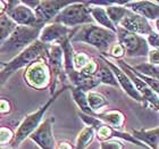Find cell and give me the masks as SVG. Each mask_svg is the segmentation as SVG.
<instances>
[{
	"label": "cell",
	"instance_id": "cell-1",
	"mask_svg": "<svg viewBox=\"0 0 159 149\" xmlns=\"http://www.w3.org/2000/svg\"><path fill=\"white\" fill-rule=\"evenodd\" d=\"M70 42H83L90 44V46L100 50L102 53V56H106L110 47L113 46L114 43H116L117 40L116 33L92 23L80 26L76 33L74 34L70 40Z\"/></svg>",
	"mask_w": 159,
	"mask_h": 149
},
{
	"label": "cell",
	"instance_id": "cell-2",
	"mask_svg": "<svg viewBox=\"0 0 159 149\" xmlns=\"http://www.w3.org/2000/svg\"><path fill=\"white\" fill-rule=\"evenodd\" d=\"M47 50H48V46L37 40L17 56L8 62H3V66L0 71V86H2L7 82V80L16 71L25 68L37 59L47 58Z\"/></svg>",
	"mask_w": 159,
	"mask_h": 149
},
{
	"label": "cell",
	"instance_id": "cell-3",
	"mask_svg": "<svg viewBox=\"0 0 159 149\" xmlns=\"http://www.w3.org/2000/svg\"><path fill=\"white\" fill-rule=\"evenodd\" d=\"M70 89V84L68 86H60L59 89H57L55 91V93L51 95L49 99L47 100L46 103L43 104L42 106H40L35 112L30 113L29 115H26L24 117V119L22 121L17 130L15 131V138H14V141L11 143V148L18 149V146H20V142H23L24 140L27 139L30 134L33 132L34 130L37 129L38 126L41 124L43 119V116L46 115V113L48 112L51 105H52L55 101L57 100V98L63 95L65 92V90Z\"/></svg>",
	"mask_w": 159,
	"mask_h": 149
},
{
	"label": "cell",
	"instance_id": "cell-4",
	"mask_svg": "<svg viewBox=\"0 0 159 149\" xmlns=\"http://www.w3.org/2000/svg\"><path fill=\"white\" fill-rule=\"evenodd\" d=\"M43 26H16L9 38L0 46V55L9 57V60L35 42Z\"/></svg>",
	"mask_w": 159,
	"mask_h": 149
},
{
	"label": "cell",
	"instance_id": "cell-5",
	"mask_svg": "<svg viewBox=\"0 0 159 149\" xmlns=\"http://www.w3.org/2000/svg\"><path fill=\"white\" fill-rule=\"evenodd\" d=\"M70 29H76L86 24H92L93 20L89 12V6L83 2H72L57 14L51 21Z\"/></svg>",
	"mask_w": 159,
	"mask_h": 149
},
{
	"label": "cell",
	"instance_id": "cell-6",
	"mask_svg": "<svg viewBox=\"0 0 159 149\" xmlns=\"http://www.w3.org/2000/svg\"><path fill=\"white\" fill-rule=\"evenodd\" d=\"M24 82L34 90H46L51 84V72L47 58H40L25 67Z\"/></svg>",
	"mask_w": 159,
	"mask_h": 149
},
{
	"label": "cell",
	"instance_id": "cell-7",
	"mask_svg": "<svg viewBox=\"0 0 159 149\" xmlns=\"http://www.w3.org/2000/svg\"><path fill=\"white\" fill-rule=\"evenodd\" d=\"M116 40L127 57H147L150 50L146 38L131 33L119 26H117L116 30Z\"/></svg>",
	"mask_w": 159,
	"mask_h": 149
},
{
	"label": "cell",
	"instance_id": "cell-8",
	"mask_svg": "<svg viewBox=\"0 0 159 149\" xmlns=\"http://www.w3.org/2000/svg\"><path fill=\"white\" fill-rule=\"evenodd\" d=\"M77 29L79 27L70 29L61 24L50 22V23L43 25V27L40 31L38 40L47 46H53V44L60 46L67 40H72L73 35L76 33Z\"/></svg>",
	"mask_w": 159,
	"mask_h": 149
},
{
	"label": "cell",
	"instance_id": "cell-9",
	"mask_svg": "<svg viewBox=\"0 0 159 149\" xmlns=\"http://www.w3.org/2000/svg\"><path fill=\"white\" fill-rule=\"evenodd\" d=\"M7 12L6 15L16 24L17 26H29L35 27L38 25L37 16L30 7L24 5L22 0H13L6 1Z\"/></svg>",
	"mask_w": 159,
	"mask_h": 149
},
{
	"label": "cell",
	"instance_id": "cell-10",
	"mask_svg": "<svg viewBox=\"0 0 159 149\" xmlns=\"http://www.w3.org/2000/svg\"><path fill=\"white\" fill-rule=\"evenodd\" d=\"M113 60V59H110ZM114 62V60H113ZM114 63L116 64L117 66L120 68V70L124 72V73L126 74V75L129 76V80L132 81L133 86H135L136 91L140 93V96L142 97L143 99V105L144 106H148L150 107V108H152V109H155L156 112H158V108H159V105H158V93L153 92L152 90L150 89L149 86H147L146 83L143 82V81H141V80L138 77V76H135L134 74L131 72V71L126 67L125 65V62L123 59H118V60H115Z\"/></svg>",
	"mask_w": 159,
	"mask_h": 149
},
{
	"label": "cell",
	"instance_id": "cell-11",
	"mask_svg": "<svg viewBox=\"0 0 159 149\" xmlns=\"http://www.w3.org/2000/svg\"><path fill=\"white\" fill-rule=\"evenodd\" d=\"M72 1H64V0H41L38 1L37 7L33 9L38 20V25L43 26L50 23L57 16L60 10H63L68 6Z\"/></svg>",
	"mask_w": 159,
	"mask_h": 149
},
{
	"label": "cell",
	"instance_id": "cell-12",
	"mask_svg": "<svg viewBox=\"0 0 159 149\" xmlns=\"http://www.w3.org/2000/svg\"><path fill=\"white\" fill-rule=\"evenodd\" d=\"M53 123L55 117L50 116L41 122L37 129L31 133L29 139L32 140L40 149H55L56 140L53 137Z\"/></svg>",
	"mask_w": 159,
	"mask_h": 149
},
{
	"label": "cell",
	"instance_id": "cell-13",
	"mask_svg": "<svg viewBox=\"0 0 159 149\" xmlns=\"http://www.w3.org/2000/svg\"><path fill=\"white\" fill-rule=\"evenodd\" d=\"M100 59L102 60L103 63H105V65H107V66L109 67V70L113 72L119 88H120L129 98H132L133 100H135V101H138V103H140V104H143L142 97L140 96V93L136 91L135 86H133L132 81L129 80V76L126 75V74L117 66L116 64L114 63L113 60H110L108 57L100 55Z\"/></svg>",
	"mask_w": 159,
	"mask_h": 149
},
{
	"label": "cell",
	"instance_id": "cell-14",
	"mask_svg": "<svg viewBox=\"0 0 159 149\" xmlns=\"http://www.w3.org/2000/svg\"><path fill=\"white\" fill-rule=\"evenodd\" d=\"M118 26L124 29L125 31H129L131 33L138 34V35H141V37H144V38L148 34L151 33L152 31H155V29L152 27V25H151V23H150L149 21L139 16V15H136V14L132 13L131 10L120 21Z\"/></svg>",
	"mask_w": 159,
	"mask_h": 149
},
{
	"label": "cell",
	"instance_id": "cell-15",
	"mask_svg": "<svg viewBox=\"0 0 159 149\" xmlns=\"http://www.w3.org/2000/svg\"><path fill=\"white\" fill-rule=\"evenodd\" d=\"M125 7L132 13L139 15L148 21H157L159 17V3L158 1H127Z\"/></svg>",
	"mask_w": 159,
	"mask_h": 149
},
{
	"label": "cell",
	"instance_id": "cell-16",
	"mask_svg": "<svg viewBox=\"0 0 159 149\" xmlns=\"http://www.w3.org/2000/svg\"><path fill=\"white\" fill-rule=\"evenodd\" d=\"M131 134L138 141L146 145L149 149L159 148V128L155 126L152 129H132Z\"/></svg>",
	"mask_w": 159,
	"mask_h": 149
},
{
	"label": "cell",
	"instance_id": "cell-17",
	"mask_svg": "<svg viewBox=\"0 0 159 149\" xmlns=\"http://www.w3.org/2000/svg\"><path fill=\"white\" fill-rule=\"evenodd\" d=\"M96 117H98L103 124L110 126L111 129L118 130V131H122L126 123V116L119 109L103 110V112L97 114Z\"/></svg>",
	"mask_w": 159,
	"mask_h": 149
},
{
	"label": "cell",
	"instance_id": "cell-18",
	"mask_svg": "<svg viewBox=\"0 0 159 149\" xmlns=\"http://www.w3.org/2000/svg\"><path fill=\"white\" fill-rule=\"evenodd\" d=\"M84 2L89 6V12L90 15L92 17L93 23L98 25L100 27H103L106 30H109L114 33H116L117 27L114 26V24L110 22L109 17L107 15L106 10H105V7L101 6H96V5H90L88 1H84Z\"/></svg>",
	"mask_w": 159,
	"mask_h": 149
},
{
	"label": "cell",
	"instance_id": "cell-19",
	"mask_svg": "<svg viewBox=\"0 0 159 149\" xmlns=\"http://www.w3.org/2000/svg\"><path fill=\"white\" fill-rule=\"evenodd\" d=\"M127 1H115L111 6L105 7L107 15L109 17L110 22L114 24V26L117 27L120 21L129 14V10L125 7V3Z\"/></svg>",
	"mask_w": 159,
	"mask_h": 149
},
{
	"label": "cell",
	"instance_id": "cell-20",
	"mask_svg": "<svg viewBox=\"0 0 159 149\" xmlns=\"http://www.w3.org/2000/svg\"><path fill=\"white\" fill-rule=\"evenodd\" d=\"M86 100L91 112L97 115L99 113L103 112L107 107L109 106V101L103 96L102 93L96 92V91H88L86 92Z\"/></svg>",
	"mask_w": 159,
	"mask_h": 149
},
{
	"label": "cell",
	"instance_id": "cell-21",
	"mask_svg": "<svg viewBox=\"0 0 159 149\" xmlns=\"http://www.w3.org/2000/svg\"><path fill=\"white\" fill-rule=\"evenodd\" d=\"M70 90L72 92V97H73L74 103L76 104V106L79 107V109L83 114L86 115H94L91 109H90L89 105H88V100H86V92L84 90L80 89V88H75V86H70Z\"/></svg>",
	"mask_w": 159,
	"mask_h": 149
},
{
	"label": "cell",
	"instance_id": "cell-22",
	"mask_svg": "<svg viewBox=\"0 0 159 149\" xmlns=\"http://www.w3.org/2000/svg\"><path fill=\"white\" fill-rule=\"evenodd\" d=\"M96 137V131L89 126H84L81 132L77 134L76 140H75V149H86L93 142Z\"/></svg>",
	"mask_w": 159,
	"mask_h": 149
},
{
	"label": "cell",
	"instance_id": "cell-23",
	"mask_svg": "<svg viewBox=\"0 0 159 149\" xmlns=\"http://www.w3.org/2000/svg\"><path fill=\"white\" fill-rule=\"evenodd\" d=\"M16 26V24L7 15L0 16V46L9 38V35L13 33Z\"/></svg>",
	"mask_w": 159,
	"mask_h": 149
},
{
	"label": "cell",
	"instance_id": "cell-24",
	"mask_svg": "<svg viewBox=\"0 0 159 149\" xmlns=\"http://www.w3.org/2000/svg\"><path fill=\"white\" fill-rule=\"evenodd\" d=\"M97 79L99 81L100 84H107V86H111L117 88L118 84H117V81L114 76L113 72L109 70V67L107 65H102V66H99L98 68V72H97Z\"/></svg>",
	"mask_w": 159,
	"mask_h": 149
},
{
	"label": "cell",
	"instance_id": "cell-25",
	"mask_svg": "<svg viewBox=\"0 0 159 149\" xmlns=\"http://www.w3.org/2000/svg\"><path fill=\"white\" fill-rule=\"evenodd\" d=\"M132 68L135 70L136 72H139L140 74H142V75L148 76V77H153V79H158L159 77V66L149 64L148 62L138 64V65H133Z\"/></svg>",
	"mask_w": 159,
	"mask_h": 149
},
{
	"label": "cell",
	"instance_id": "cell-26",
	"mask_svg": "<svg viewBox=\"0 0 159 149\" xmlns=\"http://www.w3.org/2000/svg\"><path fill=\"white\" fill-rule=\"evenodd\" d=\"M125 65H126V67H127V68H129V70L131 71L133 74H134V75L138 76L141 81H143V82L146 83L147 86H149L153 92H156V93L159 92V80L158 79H153V77H148V76H144V75H142V74H140L139 72H136L135 70H133L132 66H131L129 64L125 63Z\"/></svg>",
	"mask_w": 159,
	"mask_h": 149
},
{
	"label": "cell",
	"instance_id": "cell-27",
	"mask_svg": "<svg viewBox=\"0 0 159 149\" xmlns=\"http://www.w3.org/2000/svg\"><path fill=\"white\" fill-rule=\"evenodd\" d=\"M91 60V57L86 55L85 53H80L75 51L73 56V66L75 71H81L83 67H85L89 62Z\"/></svg>",
	"mask_w": 159,
	"mask_h": 149
},
{
	"label": "cell",
	"instance_id": "cell-28",
	"mask_svg": "<svg viewBox=\"0 0 159 149\" xmlns=\"http://www.w3.org/2000/svg\"><path fill=\"white\" fill-rule=\"evenodd\" d=\"M79 117L82 119V122L85 124V126H89V128L93 129L94 131H97L100 126L103 125V123L98 117H96V115H86V114L79 112Z\"/></svg>",
	"mask_w": 159,
	"mask_h": 149
},
{
	"label": "cell",
	"instance_id": "cell-29",
	"mask_svg": "<svg viewBox=\"0 0 159 149\" xmlns=\"http://www.w3.org/2000/svg\"><path fill=\"white\" fill-rule=\"evenodd\" d=\"M15 138V131L8 126L0 128V147L11 145Z\"/></svg>",
	"mask_w": 159,
	"mask_h": 149
},
{
	"label": "cell",
	"instance_id": "cell-30",
	"mask_svg": "<svg viewBox=\"0 0 159 149\" xmlns=\"http://www.w3.org/2000/svg\"><path fill=\"white\" fill-rule=\"evenodd\" d=\"M109 54V56L108 57L109 59H113V60H118V59H122L123 57L125 56V54H124V50H123V48L120 47V44L119 43H114L113 46L110 47V49L108 50V53H107V55ZM106 55V57H107Z\"/></svg>",
	"mask_w": 159,
	"mask_h": 149
},
{
	"label": "cell",
	"instance_id": "cell-31",
	"mask_svg": "<svg viewBox=\"0 0 159 149\" xmlns=\"http://www.w3.org/2000/svg\"><path fill=\"white\" fill-rule=\"evenodd\" d=\"M100 149H125V145L123 141L117 139H110L107 141H101L99 143Z\"/></svg>",
	"mask_w": 159,
	"mask_h": 149
},
{
	"label": "cell",
	"instance_id": "cell-32",
	"mask_svg": "<svg viewBox=\"0 0 159 149\" xmlns=\"http://www.w3.org/2000/svg\"><path fill=\"white\" fill-rule=\"evenodd\" d=\"M147 44L149 49H159V33L156 31H152L150 34L146 37Z\"/></svg>",
	"mask_w": 159,
	"mask_h": 149
},
{
	"label": "cell",
	"instance_id": "cell-33",
	"mask_svg": "<svg viewBox=\"0 0 159 149\" xmlns=\"http://www.w3.org/2000/svg\"><path fill=\"white\" fill-rule=\"evenodd\" d=\"M13 110V105L8 98H0V114L8 115Z\"/></svg>",
	"mask_w": 159,
	"mask_h": 149
},
{
	"label": "cell",
	"instance_id": "cell-34",
	"mask_svg": "<svg viewBox=\"0 0 159 149\" xmlns=\"http://www.w3.org/2000/svg\"><path fill=\"white\" fill-rule=\"evenodd\" d=\"M147 58H148V63L152 64V65H159V49H150L148 55H147Z\"/></svg>",
	"mask_w": 159,
	"mask_h": 149
},
{
	"label": "cell",
	"instance_id": "cell-35",
	"mask_svg": "<svg viewBox=\"0 0 159 149\" xmlns=\"http://www.w3.org/2000/svg\"><path fill=\"white\" fill-rule=\"evenodd\" d=\"M55 149H75V147H74L73 143H70V141H67V140H61V141L56 142Z\"/></svg>",
	"mask_w": 159,
	"mask_h": 149
},
{
	"label": "cell",
	"instance_id": "cell-36",
	"mask_svg": "<svg viewBox=\"0 0 159 149\" xmlns=\"http://www.w3.org/2000/svg\"><path fill=\"white\" fill-rule=\"evenodd\" d=\"M7 12V3L5 0H0V16L6 15Z\"/></svg>",
	"mask_w": 159,
	"mask_h": 149
},
{
	"label": "cell",
	"instance_id": "cell-37",
	"mask_svg": "<svg viewBox=\"0 0 159 149\" xmlns=\"http://www.w3.org/2000/svg\"><path fill=\"white\" fill-rule=\"evenodd\" d=\"M2 66H3V62H1V60H0V71H1V68H2Z\"/></svg>",
	"mask_w": 159,
	"mask_h": 149
},
{
	"label": "cell",
	"instance_id": "cell-38",
	"mask_svg": "<svg viewBox=\"0 0 159 149\" xmlns=\"http://www.w3.org/2000/svg\"><path fill=\"white\" fill-rule=\"evenodd\" d=\"M1 116H2V115H1V114H0V119H1Z\"/></svg>",
	"mask_w": 159,
	"mask_h": 149
},
{
	"label": "cell",
	"instance_id": "cell-39",
	"mask_svg": "<svg viewBox=\"0 0 159 149\" xmlns=\"http://www.w3.org/2000/svg\"><path fill=\"white\" fill-rule=\"evenodd\" d=\"M0 149H2V147H0Z\"/></svg>",
	"mask_w": 159,
	"mask_h": 149
},
{
	"label": "cell",
	"instance_id": "cell-40",
	"mask_svg": "<svg viewBox=\"0 0 159 149\" xmlns=\"http://www.w3.org/2000/svg\"><path fill=\"white\" fill-rule=\"evenodd\" d=\"M11 149H15V148H11Z\"/></svg>",
	"mask_w": 159,
	"mask_h": 149
}]
</instances>
